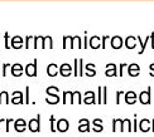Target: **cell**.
Instances as JSON below:
<instances>
[{"label":"cell","mask_w":154,"mask_h":137,"mask_svg":"<svg viewBox=\"0 0 154 137\" xmlns=\"http://www.w3.org/2000/svg\"><path fill=\"white\" fill-rule=\"evenodd\" d=\"M123 94H125L123 91H118V92H116V103L118 104L120 103V96H123Z\"/></svg>","instance_id":"28"},{"label":"cell","mask_w":154,"mask_h":137,"mask_svg":"<svg viewBox=\"0 0 154 137\" xmlns=\"http://www.w3.org/2000/svg\"><path fill=\"white\" fill-rule=\"evenodd\" d=\"M28 128L32 132H39L41 131V115H37L35 118L30 120L28 122Z\"/></svg>","instance_id":"1"},{"label":"cell","mask_w":154,"mask_h":137,"mask_svg":"<svg viewBox=\"0 0 154 137\" xmlns=\"http://www.w3.org/2000/svg\"><path fill=\"white\" fill-rule=\"evenodd\" d=\"M8 38H9L8 33H5V34H4V39H5V48H6V49L10 48V45H9V43H8Z\"/></svg>","instance_id":"30"},{"label":"cell","mask_w":154,"mask_h":137,"mask_svg":"<svg viewBox=\"0 0 154 137\" xmlns=\"http://www.w3.org/2000/svg\"><path fill=\"white\" fill-rule=\"evenodd\" d=\"M118 130H120L123 132V120H114L112 121V131L116 132Z\"/></svg>","instance_id":"19"},{"label":"cell","mask_w":154,"mask_h":137,"mask_svg":"<svg viewBox=\"0 0 154 137\" xmlns=\"http://www.w3.org/2000/svg\"><path fill=\"white\" fill-rule=\"evenodd\" d=\"M124 131H129V132H131L133 131V127H131V122H130V120H123V132Z\"/></svg>","instance_id":"22"},{"label":"cell","mask_w":154,"mask_h":137,"mask_svg":"<svg viewBox=\"0 0 154 137\" xmlns=\"http://www.w3.org/2000/svg\"><path fill=\"white\" fill-rule=\"evenodd\" d=\"M10 66V64H8V63H5V64H3V77H5L6 76V69H8V67Z\"/></svg>","instance_id":"31"},{"label":"cell","mask_w":154,"mask_h":137,"mask_svg":"<svg viewBox=\"0 0 154 137\" xmlns=\"http://www.w3.org/2000/svg\"><path fill=\"white\" fill-rule=\"evenodd\" d=\"M46 102L49 103V104H56V103H58L60 102V97L58 96H47L46 97Z\"/></svg>","instance_id":"21"},{"label":"cell","mask_w":154,"mask_h":137,"mask_svg":"<svg viewBox=\"0 0 154 137\" xmlns=\"http://www.w3.org/2000/svg\"><path fill=\"white\" fill-rule=\"evenodd\" d=\"M49 123H51V132H56V131H57V128L54 127V116H51Z\"/></svg>","instance_id":"26"},{"label":"cell","mask_w":154,"mask_h":137,"mask_svg":"<svg viewBox=\"0 0 154 137\" xmlns=\"http://www.w3.org/2000/svg\"><path fill=\"white\" fill-rule=\"evenodd\" d=\"M125 102L128 104H134L137 102V93L134 91H129L125 93Z\"/></svg>","instance_id":"6"},{"label":"cell","mask_w":154,"mask_h":137,"mask_svg":"<svg viewBox=\"0 0 154 137\" xmlns=\"http://www.w3.org/2000/svg\"><path fill=\"white\" fill-rule=\"evenodd\" d=\"M86 69H87V73H86V76H87V77H94V76H96L95 66H94L92 63H88L87 66H86Z\"/></svg>","instance_id":"20"},{"label":"cell","mask_w":154,"mask_h":137,"mask_svg":"<svg viewBox=\"0 0 154 137\" xmlns=\"http://www.w3.org/2000/svg\"><path fill=\"white\" fill-rule=\"evenodd\" d=\"M150 76H152V77H154V63H153V64H150Z\"/></svg>","instance_id":"35"},{"label":"cell","mask_w":154,"mask_h":137,"mask_svg":"<svg viewBox=\"0 0 154 137\" xmlns=\"http://www.w3.org/2000/svg\"><path fill=\"white\" fill-rule=\"evenodd\" d=\"M92 125H94L92 128H94V131H95V132H101L102 130H104V126H102V120H100V118L94 120Z\"/></svg>","instance_id":"16"},{"label":"cell","mask_w":154,"mask_h":137,"mask_svg":"<svg viewBox=\"0 0 154 137\" xmlns=\"http://www.w3.org/2000/svg\"><path fill=\"white\" fill-rule=\"evenodd\" d=\"M24 72L27 73L28 77H35L37 76V59H34V63H29L25 67Z\"/></svg>","instance_id":"3"},{"label":"cell","mask_w":154,"mask_h":137,"mask_svg":"<svg viewBox=\"0 0 154 137\" xmlns=\"http://www.w3.org/2000/svg\"><path fill=\"white\" fill-rule=\"evenodd\" d=\"M71 72H72V68H71V66H69V64H67V63H63L62 66H61V68H60V73H61V76H63V77L71 76Z\"/></svg>","instance_id":"9"},{"label":"cell","mask_w":154,"mask_h":137,"mask_svg":"<svg viewBox=\"0 0 154 137\" xmlns=\"http://www.w3.org/2000/svg\"><path fill=\"white\" fill-rule=\"evenodd\" d=\"M23 44V38L22 37H14L11 39V48L14 49H20Z\"/></svg>","instance_id":"14"},{"label":"cell","mask_w":154,"mask_h":137,"mask_svg":"<svg viewBox=\"0 0 154 137\" xmlns=\"http://www.w3.org/2000/svg\"><path fill=\"white\" fill-rule=\"evenodd\" d=\"M3 122H4V120L0 118V131H2V125H3Z\"/></svg>","instance_id":"36"},{"label":"cell","mask_w":154,"mask_h":137,"mask_svg":"<svg viewBox=\"0 0 154 137\" xmlns=\"http://www.w3.org/2000/svg\"><path fill=\"white\" fill-rule=\"evenodd\" d=\"M15 130L18 132H24L25 130H27V127H28V123L25 122L23 118H18L17 121H15Z\"/></svg>","instance_id":"5"},{"label":"cell","mask_w":154,"mask_h":137,"mask_svg":"<svg viewBox=\"0 0 154 137\" xmlns=\"http://www.w3.org/2000/svg\"><path fill=\"white\" fill-rule=\"evenodd\" d=\"M56 128H57V131H60V132H67L68 128H69V123H68L67 120L62 118V120H60L58 122H57Z\"/></svg>","instance_id":"4"},{"label":"cell","mask_w":154,"mask_h":137,"mask_svg":"<svg viewBox=\"0 0 154 137\" xmlns=\"http://www.w3.org/2000/svg\"><path fill=\"white\" fill-rule=\"evenodd\" d=\"M86 104H92V103H97V101L95 100V92L92 91H87L85 93V100H83Z\"/></svg>","instance_id":"8"},{"label":"cell","mask_w":154,"mask_h":137,"mask_svg":"<svg viewBox=\"0 0 154 137\" xmlns=\"http://www.w3.org/2000/svg\"><path fill=\"white\" fill-rule=\"evenodd\" d=\"M57 73H58V67H57V64L51 63L48 66V68H47V74L49 77H56Z\"/></svg>","instance_id":"15"},{"label":"cell","mask_w":154,"mask_h":137,"mask_svg":"<svg viewBox=\"0 0 154 137\" xmlns=\"http://www.w3.org/2000/svg\"><path fill=\"white\" fill-rule=\"evenodd\" d=\"M105 74L107 77H115L116 76V66L112 63H109L107 66H106V72H105Z\"/></svg>","instance_id":"12"},{"label":"cell","mask_w":154,"mask_h":137,"mask_svg":"<svg viewBox=\"0 0 154 137\" xmlns=\"http://www.w3.org/2000/svg\"><path fill=\"white\" fill-rule=\"evenodd\" d=\"M11 121H13V120H6V121H5V123H6V126H5V131H6V132H9V131H10L9 125H10V122H11Z\"/></svg>","instance_id":"32"},{"label":"cell","mask_w":154,"mask_h":137,"mask_svg":"<svg viewBox=\"0 0 154 137\" xmlns=\"http://www.w3.org/2000/svg\"><path fill=\"white\" fill-rule=\"evenodd\" d=\"M80 126H79V131L80 132H88L90 131V121L86 118H82L79 121Z\"/></svg>","instance_id":"7"},{"label":"cell","mask_w":154,"mask_h":137,"mask_svg":"<svg viewBox=\"0 0 154 137\" xmlns=\"http://www.w3.org/2000/svg\"><path fill=\"white\" fill-rule=\"evenodd\" d=\"M121 45H123V39H121L120 37H114L111 39V47L114 49H119L121 48Z\"/></svg>","instance_id":"17"},{"label":"cell","mask_w":154,"mask_h":137,"mask_svg":"<svg viewBox=\"0 0 154 137\" xmlns=\"http://www.w3.org/2000/svg\"><path fill=\"white\" fill-rule=\"evenodd\" d=\"M23 72H24V68L19 63L14 64V66H11V74L14 77H20L23 74Z\"/></svg>","instance_id":"10"},{"label":"cell","mask_w":154,"mask_h":137,"mask_svg":"<svg viewBox=\"0 0 154 137\" xmlns=\"http://www.w3.org/2000/svg\"><path fill=\"white\" fill-rule=\"evenodd\" d=\"M152 131L154 132V120H153V127H152Z\"/></svg>","instance_id":"37"},{"label":"cell","mask_w":154,"mask_h":137,"mask_svg":"<svg viewBox=\"0 0 154 137\" xmlns=\"http://www.w3.org/2000/svg\"><path fill=\"white\" fill-rule=\"evenodd\" d=\"M25 92H27V96H25V103H30L29 101V87H25Z\"/></svg>","instance_id":"29"},{"label":"cell","mask_w":154,"mask_h":137,"mask_svg":"<svg viewBox=\"0 0 154 137\" xmlns=\"http://www.w3.org/2000/svg\"><path fill=\"white\" fill-rule=\"evenodd\" d=\"M58 88L57 87H54V86H52V87H48L47 89H46V92H47V96H56L57 93H58Z\"/></svg>","instance_id":"23"},{"label":"cell","mask_w":154,"mask_h":137,"mask_svg":"<svg viewBox=\"0 0 154 137\" xmlns=\"http://www.w3.org/2000/svg\"><path fill=\"white\" fill-rule=\"evenodd\" d=\"M139 130L142 132H148L149 130H150V121L146 120V118L142 120V121L139 122Z\"/></svg>","instance_id":"11"},{"label":"cell","mask_w":154,"mask_h":137,"mask_svg":"<svg viewBox=\"0 0 154 137\" xmlns=\"http://www.w3.org/2000/svg\"><path fill=\"white\" fill-rule=\"evenodd\" d=\"M126 66L125 63H123V64H120V72H119V76L120 77H123V69H124V67Z\"/></svg>","instance_id":"34"},{"label":"cell","mask_w":154,"mask_h":137,"mask_svg":"<svg viewBox=\"0 0 154 137\" xmlns=\"http://www.w3.org/2000/svg\"><path fill=\"white\" fill-rule=\"evenodd\" d=\"M79 64H80V72H79V77L83 76V61L79 59Z\"/></svg>","instance_id":"27"},{"label":"cell","mask_w":154,"mask_h":137,"mask_svg":"<svg viewBox=\"0 0 154 137\" xmlns=\"http://www.w3.org/2000/svg\"><path fill=\"white\" fill-rule=\"evenodd\" d=\"M102 103H107V87H102Z\"/></svg>","instance_id":"24"},{"label":"cell","mask_w":154,"mask_h":137,"mask_svg":"<svg viewBox=\"0 0 154 137\" xmlns=\"http://www.w3.org/2000/svg\"><path fill=\"white\" fill-rule=\"evenodd\" d=\"M23 93L20 91H15V92H13V100H11V103H23Z\"/></svg>","instance_id":"13"},{"label":"cell","mask_w":154,"mask_h":137,"mask_svg":"<svg viewBox=\"0 0 154 137\" xmlns=\"http://www.w3.org/2000/svg\"><path fill=\"white\" fill-rule=\"evenodd\" d=\"M139 101L142 104H150L152 103V88L149 87L146 91H143L139 94Z\"/></svg>","instance_id":"2"},{"label":"cell","mask_w":154,"mask_h":137,"mask_svg":"<svg viewBox=\"0 0 154 137\" xmlns=\"http://www.w3.org/2000/svg\"><path fill=\"white\" fill-rule=\"evenodd\" d=\"M128 72H129V76L130 77H137L139 74V67L138 64H131V66H129V69H128Z\"/></svg>","instance_id":"18"},{"label":"cell","mask_w":154,"mask_h":137,"mask_svg":"<svg viewBox=\"0 0 154 137\" xmlns=\"http://www.w3.org/2000/svg\"><path fill=\"white\" fill-rule=\"evenodd\" d=\"M133 131H138V122H137V116L134 118V126H133Z\"/></svg>","instance_id":"33"},{"label":"cell","mask_w":154,"mask_h":137,"mask_svg":"<svg viewBox=\"0 0 154 137\" xmlns=\"http://www.w3.org/2000/svg\"><path fill=\"white\" fill-rule=\"evenodd\" d=\"M99 37H94L92 39H91V42H90V45H91V48H94V49H96V48H99V45L96 44V42L99 40Z\"/></svg>","instance_id":"25"}]
</instances>
